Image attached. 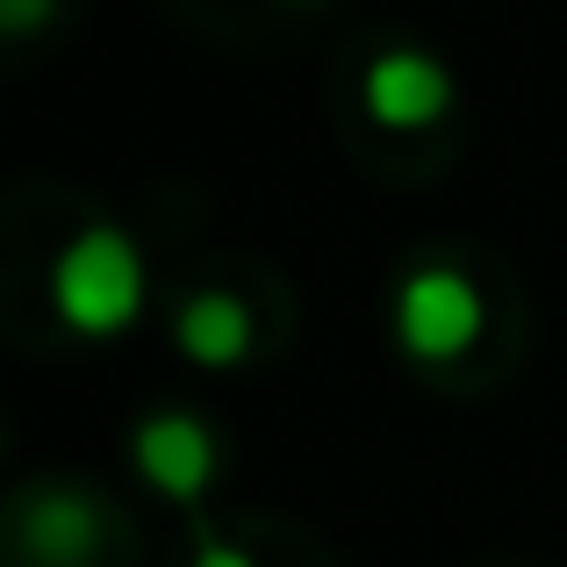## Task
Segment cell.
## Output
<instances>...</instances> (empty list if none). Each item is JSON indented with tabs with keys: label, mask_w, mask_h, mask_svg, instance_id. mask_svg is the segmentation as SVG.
Instances as JSON below:
<instances>
[{
	"label": "cell",
	"mask_w": 567,
	"mask_h": 567,
	"mask_svg": "<svg viewBox=\"0 0 567 567\" xmlns=\"http://www.w3.org/2000/svg\"><path fill=\"white\" fill-rule=\"evenodd\" d=\"M130 460H137V474L158 488V496L173 503H202V488L216 482V431L202 424V416L187 410H158L144 416L137 431H130Z\"/></svg>",
	"instance_id": "cell-3"
},
{
	"label": "cell",
	"mask_w": 567,
	"mask_h": 567,
	"mask_svg": "<svg viewBox=\"0 0 567 567\" xmlns=\"http://www.w3.org/2000/svg\"><path fill=\"white\" fill-rule=\"evenodd\" d=\"M58 14V0H0V37H37Z\"/></svg>",
	"instance_id": "cell-7"
},
{
	"label": "cell",
	"mask_w": 567,
	"mask_h": 567,
	"mask_svg": "<svg viewBox=\"0 0 567 567\" xmlns=\"http://www.w3.org/2000/svg\"><path fill=\"white\" fill-rule=\"evenodd\" d=\"M109 539V517L86 488H43L37 503L22 511V546L43 567H86Z\"/></svg>",
	"instance_id": "cell-5"
},
{
	"label": "cell",
	"mask_w": 567,
	"mask_h": 567,
	"mask_svg": "<svg viewBox=\"0 0 567 567\" xmlns=\"http://www.w3.org/2000/svg\"><path fill=\"white\" fill-rule=\"evenodd\" d=\"M194 567H259L245 546L216 539V525H194Z\"/></svg>",
	"instance_id": "cell-8"
},
{
	"label": "cell",
	"mask_w": 567,
	"mask_h": 567,
	"mask_svg": "<svg viewBox=\"0 0 567 567\" xmlns=\"http://www.w3.org/2000/svg\"><path fill=\"white\" fill-rule=\"evenodd\" d=\"M488 309H482V288H474L460 266L431 259V266H410L395 288V346L424 367H445L482 338Z\"/></svg>",
	"instance_id": "cell-2"
},
{
	"label": "cell",
	"mask_w": 567,
	"mask_h": 567,
	"mask_svg": "<svg viewBox=\"0 0 567 567\" xmlns=\"http://www.w3.org/2000/svg\"><path fill=\"white\" fill-rule=\"evenodd\" d=\"M144 288H152L144 251H137V237L115 230V223H86L51 259V309H58V323L80 331V338L130 331L137 309H144Z\"/></svg>",
	"instance_id": "cell-1"
},
{
	"label": "cell",
	"mask_w": 567,
	"mask_h": 567,
	"mask_svg": "<svg viewBox=\"0 0 567 567\" xmlns=\"http://www.w3.org/2000/svg\"><path fill=\"white\" fill-rule=\"evenodd\" d=\"M173 338H181V352H187L194 367H208V374L245 367L251 360V309L237 302V295H223V288H202V295H187V302H181Z\"/></svg>",
	"instance_id": "cell-6"
},
{
	"label": "cell",
	"mask_w": 567,
	"mask_h": 567,
	"mask_svg": "<svg viewBox=\"0 0 567 567\" xmlns=\"http://www.w3.org/2000/svg\"><path fill=\"white\" fill-rule=\"evenodd\" d=\"M360 101H367V115H374L381 130H424V123H439V115L453 109V72H445L431 51H416V43H395V51L367 58Z\"/></svg>",
	"instance_id": "cell-4"
}]
</instances>
